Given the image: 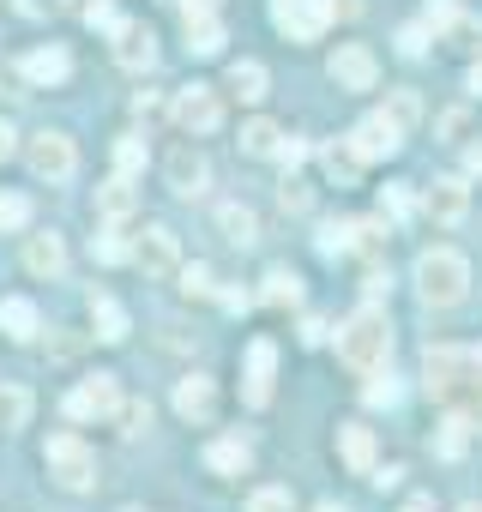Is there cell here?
I'll return each mask as SVG.
<instances>
[{
  "label": "cell",
  "mask_w": 482,
  "mask_h": 512,
  "mask_svg": "<svg viewBox=\"0 0 482 512\" xmlns=\"http://www.w3.org/2000/svg\"><path fill=\"white\" fill-rule=\"evenodd\" d=\"M422 380H428V392L446 404V416H458L464 428L482 434V350L440 344V350H428Z\"/></svg>",
  "instance_id": "obj_1"
},
{
  "label": "cell",
  "mask_w": 482,
  "mask_h": 512,
  "mask_svg": "<svg viewBox=\"0 0 482 512\" xmlns=\"http://www.w3.org/2000/svg\"><path fill=\"white\" fill-rule=\"evenodd\" d=\"M338 356H344V368H356V374L386 368V362H392V320H386L380 308L350 314L344 332H338Z\"/></svg>",
  "instance_id": "obj_2"
},
{
  "label": "cell",
  "mask_w": 482,
  "mask_h": 512,
  "mask_svg": "<svg viewBox=\"0 0 482 512\" xmlns=\"http://www.w3.org/2000/svg\"><path fill=\"white\" fill-rule=\"evenodd\" d=\"M416 290H422L428 308H458L470 296V260L452 247H428L416 260Z\"/></svg>",
  "instance_id": "obj_3"
},
{
  "label": "cell",
  "mask_w": 482,
  "mask_h": 512,
  "mask_svg": "<svg viewBox=\"0 0 482 512\" xmlns=\"http://www.w3.org/2000/svg\"><path fill=\"white\" fill-rule=\"evenodd\" d=\"M43 464H49V476H55L67 494H85V488L97 482V458H91V446H85L79 434H49Z\"/></svg>",
  "instance_id": "obj_4"
},
{
  "label": "cell",
  "mask_w": 482,
  "mask_h": 512,
  "mask_svg": "<svg viewBox=\"0 0 482 512\" xmlns=\"http://www.w3.org/2000/svg\"><path fill=\"white\" fill-rule=\"evenodd\" d=\"M169 115H175V127H181L187 139H205V133H217L223 103H217V91H211V85H187V91H175Z\"/></svg>",
  "instance_id": "obj_5"
},
{
  "label": "cell",
  "mask_w": 482,
  "mask_h": 512,
  "mask_svg": "<svg viewBox=\"0 0 482 512\" xmlns=\"http://www.w3.org/2000/svg\"><path fill=\"white\" fill-rule=\"evenodd\" d=\"M272 380H278V344L254 338L248 356H241V398H248L254 410H266L272 404Z\"/></svg>",
  "instance_id": "obj_6"
},
{
  "label": "cell",
  "mask_w": 482,
  "mask_h": 512,
  "mask_svg": "<svg viewBox=\"0 0 482 512\" xmlns=\"http://www.w3.org/2000/svg\"><path fill=\"white\" fill-rule=\"evenodd\" d=\"M115 410H121L115 374H91V380H79V386L67 392V416H73V422H103V416H115Z\"/></svg>",
  "instance_id": "obj_7"
},
{
  "label": "cell",
  "mask_w": 482,
  "mask_h": 512,
  "mask_svg": "<svg viewBox=\"0 0 482 512\" xmlns=\"http://www.w3.org/2000/svg\"><path fill=\"white\" fill-rule=\"evenodd\" d=\"M133 266H139L145 278H175V272H181V247H175V235H169L163 223H151V229L133 241Z\"/></svg>",
  "instance_id": "obj_8"
},
{
  "label": "cell",
  "mask_w": 482,
  "mask_h": 512,
  "mask_svg": "<svg viewBox=\"0 0 482 512\" xmlns=\"http://www.w3.org/2000/svg\"><path fill=\"white\" fill-rule=\"evenodd\" d=\"M350 145H356V157L362 163H374V157H398L404 151V127L380 109V115H368V121H356V133H350Z\"/></svg>",
  "instance_id": "obj_9"
},
{
  "label": "cell",
  "mask_w": 482,
  "mask_h": 512,
  "mask_svg": "<svg viewBox=\"0 0 482 512\" xmlns=\"http://www.w3.org/2000/svg\"><path fill=\"white\" fill-rule=\"evenodd\" d=\"M332 85L338 91H374V79H380V61H374V49H362V43H344L338 55H332Z\"/></svg>",
  "instance_id": "obj_10"
},
{
  "label": "cell",
  "mask_w": 482,
  "mask_h": 512,
  "mask_svg": "<svg viewBox=\"0 0 482 512\" xmlns=\"http://www.w3.org/2000/svg\"><path fill=\"white\" fill-rule=\"evenodd\" d=\"M272 25L290 43H314L326 31V13H320V0H272Z\"/></svg>",
  "instance_id": "obj_11"
},
{
  "label": "cell",
  "mask_w": 482,
  "mask_h": 512,
  "mask_svg": "<svg viewBox=\"0 0 482 512\" xmlns=\"http://www.w3.org/2000/svg\"><path fill=\"white\" fill-rule=\"evenodd\" d=\"M115 37V67H127V73H151L157 67V37H151V25H115L109 31Z\"/></svg>",
  "instance_id": "obj_12"
},
{
  "label": "cell",
  "mask_w": 482,
  "mask_h": 512,
  "mask_svg": "<svg viewBox=\"0 0 482 512\" xmlns=\"http://www.w3.org/2000/svg\"><path fill=\"white\" fill-rule=\"evenodd\" d=\"M31 169H37L43 181H67V175L79 169L73 139H67V133H37V139H31Z\"/></svg>",
  "instance_id": "obj_13"
},
{
  "label": "cell",
  "mask_w": 482,
  "mask_h": 512,
  "mask_svg": "<svg viewBox=\"0 0 482 512\" xmlns=\"http://www.w3.org/2000/svg\"><path fill=\"white\" fill-rule=\"evenodd\" d=\"M163 175H169V187H175L181 199H199L205 181H211V169H205V157H199L193 145H175V151L163 157Z\"/></svg>",
  "instance_id": "obj_14"
},
{
  "label": "cell",
  "mask_w": 482,
  "mask_h": 512,
  "mask_svg": "<svg viewBox=\"0 0 482 512\" xmlns=\"http://www.w3.org/2000/svg\"><path fill=\"white\" fill-rule=\"evenodd\" d=\"M422 211H428L434 223H446V229H452V223H464V211H470V187H464L458 175H440V181L422 193Z\"/></svg>",
  "instance_id": "obj_15"
},
{
  "label": "cell",
  "mask_w": 482,
  "mask_h": 512,
  "mask_svg": "<svg viewBox=\"0 0 482 512\" xmlns=\"http://www.w3.org/2000/svg\"><path fill=\"white\" fill-rule=\"evenodd\" d=\"M175 416L193 422V428H205V422L217 416V386H211L205 374H187V380L175 386Z\"/></svg>",
  "instance_id": "obj_16"
},
{
  "label": "cell",
  "mask_w": 482,
  "mask_h": 512,
  "mask_svg": "<svg viewBox=\"0 0 482 512\" xmlns=\"http://www.w3.org/2000/svg\"><path fill=\"white\" fill-rule=\"evenodd\" d=\"M205 470L211 476H241V470H254V446L241 440V434H223L205 446Z\"/></svg>",
  "instance_id": "obj_17"
},
{
  "label": "cell",
  "mask_w": 482,
  "mask_h": 512,
  "mask_svg": "<svg viewBox=\"0 0 482 512\" xmlns=\"http://www.w3.org/2000/svg\"><path fill=\"white\" fill-rule=\"evenodd\" d=\"M25 79H31V85H67V79H73V55L55 49V43H49V49H31V55H25Z\"/></svg>",
  "instance_id": "obj_18"
},
{
  "label": "cell",
  "mask_w": 482,
  "mask_h": 512,
  "mask_svg": "<svg viewBox=\"0 0 482 512\" xmlns=\"http://www.w3.org/2000/svg\"><path fill=\"white\" fill-rule=\"evenodd\" d=\"M97 211H103L109 223H127V217L139 211V187H133V175H109V181L97 187Z\"/></svg>",
  "instance_id": "obj_19"
},
{
  "label": "cell",
  "mask_w": 482,
  "mask_h": 512,
  "mask_svg": "<svg viewBox=\"0 0 482 512\" xmlns=\"http://www.w3.org/2000/svg\"><path fill=\"white\" fill-rule=\"evenodd\" d=\"M0 332H7L13 344H31V338L43 332V314H37V302H25V296H7V302H0Z\"/></svg>",
  "instance_id": "obj_20"
},
{
  "label": "cell",
  "mask_w": 482,
  "mask_h": 512,
  "mask_svg": "<svg viewBox=\"0 0 482 512\" xmlns=\"http://www.w3.org/2000/svg\"><path fill=\"white\" fill-rule=\"evenodd\" d=\"M266 85H272V79H266V67H260V61H229V73H223V91H229V97H241V103H260V97H266Z\"/></svg>",
  "instance_id": "obj_21"
},
{
  "label": "cell",
  "mask_w": 482,
  "mask_h": 512,
  "mask_svg": "<svg viewBox=\"0 0 482 512\" xmlns=\"http://www.w3.org/2000/svg\"><path fill=\"white\" fill-rule=\"evenodd\" d=\"M25 266H31L37 278H61V272H67V247H61V235H31V241H25Z\"/></svg>",
  "instance_id": "obj_22"
},
{
  "label": "cell",
  "mask_w": 482,
  "mask_h": 512,
  "mask_svg": "<svg viewBox=\"0 0 482 512\" xmlns=\"http://www.w3.org/2000/svg\"><path fill=\"white\" fill-rule=\"evenodd\" d=\"M338 452H344V464H350L356 476H374V434H368L362 422H344V428H338Z\"/></svg>",
  "instance_id": "obj_23"
},
{
  "label": "cell",
  "mask_w": 482,
  "mask_h": 512,
  "mask_svg": "<svg viewBox=\"0 0 482 512\" xmlns=\"http://www.w3.org/2000/svg\"><path fill=\"white\" fill-rule=\"evenodd\" d=\"M320 163H326L332 187H356V181H362V157H356V145H350V139H332V145L320 151Z\"/></svg>",
  "instance_id": "obj_24"
},
{
  "label": "cell",
  "mask_w": 482,
  "mask_h": 512,
  "mask_svg": "<svg viewBox=\"0 0 482 512\" xmlns=\"http://www.w3.org/2000/svg\"><path fill=\"white\" fill-rule=\"evenodd\" d=\"M91 326H97V338L103 344H121L133 326H127V308L115 302V296H91Z\"/></svg>",
  "instance_id": "obj_25"
},
{
  "label": "cell",
  "mask_w": 482,
  "mask_h": 512,
  "mask_svg": "<svg viewBox=\"0 0 482 512\" xmlns=\"http://www.w3.org/2000/svg\"><path fill=\"white\" fill-rule=\"evenodd\" d=\"M344 253L380 260V253H386V223H374V217H362V223H344Z\"/></svg>",
  "instance_id": "obj_26"
},
{
  "label": "cell",
  "mask_w": 482,
  "mask_h": 512,
  "mask_svg": "<svg viewBox=\"0 0 482 512\" xmlns=\"http://www.w3.org/2000/svg\"><path fill=\"white\" fill-rule=\"evenodd\" d=\"M217 229H223V241H235V247H254L260 217H254L248 205H223V211H217Z\"/></svg>",
  "instance_id": "obj_27"
},
{
  "label": "cell",
  "mask_w": 482,
  "mask_h": 512,
  "mask_svg": "<svg viewBox=\"0 0 482 512\" xmlns=\"http://www.w3.org/2000/svg\"><path fill=\"white\" fill-rule=\"evenodd\" d=\"M187 55H199V61L223 55V25H217V13H211V19H187Z\"/></svg>",
  "instance_id": "obj_28"
},
{
  "label": "cell",
  "mask_w": 482,
  "mask_h": 512,
  "mask_svg": "<svg viewBox=\"0 0 482 512\" xmlns=\"http://www.w3.org/2000/svg\"><path fill=\"white\" fill-rule=\"evenodd\" d=\"M266 302H272V308H296V302H302V278H296L290 266H272V272H266Z\"/></svg>",
  "instance_id": "obj_29"
},
{
  "label": "cell",
  "mask_w": 482,
  "mask_h": 512,
  "mask_svg": "<svg viewBox=\"0 0 482 512\" xmlns=\"http://www.w3.org/2000/svg\"><path fill=\"white\" fill-rule=\"evenodd\" d=\"M278 145H284V133L272 121H248V127H241V151H248V157H278Z\"/></svg>",
  "instance_id": "obj_30"
},
{
  "label": "cell",
  "mask_w": 482,
  "mask_h": 512,
  "mask_svg": "<svg viewBox=\"0 0 482 512\" xmlns=\"http://www.w3.org/2000/svg\"><path fill=\"white\" fill-rule=\"evenodd\" d=\"M31 416V392L25 386H0V428H25Z\"/></svg>",
  "instance_id": "obj_31"
},
{
  "label": "cell",
  "mask_w": 482,
  "mask_h": 512,
  "mask_svg": "<svg viewBox=\"0 0 482 512\" xmlns=\"http://www.w3.org/2000/svg\"><path fill=\"white\" fill-rule=\"evenodd\" d=\"M115 169H121V175H139V169H145V139H139V133H121V139H115Z\"/></svg>",
  "instance_id": "obj_32"
},
{
  "label": "cell",
  "mask_w": 482,
  "mask_h": 512,
  "mask_svg": "<svg viewBox=\"0 0 482 512\" xmlns=\"http://www.w3.org/2000/svg\"><path fill=\"white\" fill-rule=\"evenodd\" d=\"M362 398H368L374 410H392V404H398V380H392L386 368H374V374H368V386H362Z\"/></svg>",
  "instance_id": "obj_33"
},
{
  "label": "cell",
  "mask_w": 482,
  "mask_h": 512,
  "mask_svg": "<svg viewBox=\"0 0 482 512\" xmlns=\"http://www.w3.org/2000/svg\"><path fill=\"white\" fill-rule=\"evenodd\" d=\"M115 416H121V434H127V440H139V434L151 428V404H145V398H133V404H121Z\"/></svg>",
  "instance_id": "obj_34"
},
{
  "label": "cell",
  "mask_w": 482,
  "mask_h": 512,
  "mask_svg": "<svg viewBox=\"0 0 482 512\" xmlns=\"http://www.w3.org/2000/svg\"><path fill=\"white\" fill-rule=\"evenodd\" d=\"M31 223V199L25 193H0V229H25Z\"/></svg>",
  "instance_id": "obj_35"
},
{
  "label": "cell",
  "mask_w": 482,
  "mask_h": 512,
  "mask_svg": "<svg viewBox=\"0 0 482 512\" xmlns=\"http://www.w3.org/2000/svg\"><path fill=\"white\" fill-rule=\"evenodd\" d=\"M91 253H97L103 266H121V260H133V247H127L121 235H91Z\"/></svg>",
  "instance_id": "obj_36"
},
{
  "label": "cell",
  "mask_w": 482,
  "mask_h": 512,
  "mask_svg": "<svg viewBox=\"0 0 482 512\" xmlns=\"http://www.w3.org/2000/svg\"><path fill=\"white\" fill-rule=\"evenodd\" d=\"M175 278H181V290H187V296H217V284H211V266H181Z\"/></svg>",
  "instance_id": "obj_37"
},
{
  "label": "cell",
  "mask_w": 482,
  "mask_h": 512,
  "mask_svg": "<svg viewBox=\"0 0 482 512\" xmlns=\"http://www.w3.org/2000/svg\"><path fill=\"white\" fill-rule=\"evenodd\" d=\"M248 512H296V500H290V488H260L248 500Z\"/></svg>",
  "instance_id": "obj_38"
},
{
  "label": "cell",
  "mask_w": 482,
  "mask_h": 512,
  "mask_svg": "<svg viewBox=\"0 0 482 512\" xmlns=\"http://www.w3.org/2000/svg\"><path fill=\"white\" fill-rule=\"evenodd\" d=\"M85 25H91V31H115V25H121L115 0H85Z\"/></svg>",
  "instance_id": "obj_39"
},
{
  "label": "cell",
  "mask_w": 482,
  "mask_h": 512,
  "mask_svg": "<svg viewBox=\"0 0 482 512\" xmlns=\"http://www.w3.org/2000/svg\"><path fill=\"white\" fill-rule=\"evenodd\" d=\"M458 452H464V422L446 416V422H440V458H458Z\"/></svg>",
  "instance_id": "obj_40"
},
{
  "label": "cell",
  "mask_w": 482,
  "mask_h": 512,
  "mask_svg": "<svg viewBox=\"0 0 482 512\" xmlns=\"http://www.w3.org/2000/svg\"><path fill=\"white\" fill-rule=\"evenodd\" d=\"M398 49H404V55L416 61V55L428 49V25H404V31H398Z\"/></svg>",
  "instance_id": "obj_41"
},
{
  "label": "cell",
  "mask_w": 482,
  "mask_h": 512,
  "mask_svg": "<svg viewBox=\"0 0 482 512\" xmlns=\"http://www.w3.org/2000/svg\"><path fill=\"white\" fill-rule=\"evenodd\" d=\"M386 115H392V121H398V127H410V121H416V115H422V109H416V97H410V91H398V97H392V103H386Z\"/></svg>",
  "instance_id": "obj_42"
},
{
  "label": "cell",
  "mask_w": 482,
  "mask_h": 512,
  "mask_svg": "<svg viewBox=\"0 0 482 512\" xmlns=\"http://www.w3.org/2000/svg\"><path fill=\"white\" fill-rule=\"evenodd\" d=\"M410 211H416V199H410V187H386V217H398V223H404Z\"/></svg>",
  "instance_id": "obj_43"
},
{
  "label": "cell",
  "mask_w": 482,
  "mask_h": 512,
  "mask_svg": "<svg viewBox=\"0 0 482 512\" xmlns=\"http://www.w3.org/2000/svg\"><path fill=\"white\" fill-rule=\"evenodd\" d=\"M452 19H458L452 0H428V31H452Z\"/></svg>",
  "instance_id": "obj_44"
},
{
  "label": "cell",
  "mask_w": 482,
  "mask_h": 512,
  "mask_svg": "<svg viewBox=\"0 0 482 512\" xmlns=\"http://www.w3.org/2000/svg\"><path fill=\"white\" fill-rule=\"evenodd\" d=\"M320 253H326V260H344V223H326L320 229Z\"/></svg>",
  "instance_id": "obj_45"
},
{
  "label": "cell",
  "mask_w": 482,
  "mask_h": 512,
  "mask_svg": "<svg viewBox=\"0 0 482 512\" xmlns=\"http://www.w3.org/2000/svg\"><path fill=\"white\" fill-rule=\"evenodd\" d=\"M320 13H326V25H332V19H344V25H350V19L362 13V0H320Z\"/></svg>",
  "instance_id": "obj_46"
},
{
  "label": "cell",
  "mask_w": 482,
  "mask_h": 512,
  "mask_svg": "<svg viewBox=\"0 0 482 512\" xmlns=\"http://www.w3.org/2000/svg\"><path fill=\"white\" fill-rule=\"evenodd\" d=\"M278 193H284V211H308V187H302L296 175H284V187H278Z\"/></svg>",
  "instance_id": "obj_47"
},
{
  "label": "cell",
  "mask_w": 482,
  "mask_h": 512,
  "mask_svg": "<svg viewBox=\"0 0 482 512\" xmlns=\"http://www.w3.org/2000/svg\"><path fill=\"white\" fill-rule=\"evenodd\" d=\"M278 163H284V169H302V163H308V145H302V139H284V145H278Z\"/></svg>",
  "instance_id": "obj_48"
},
{
  "label": "cell",
  "mask_w": 482,
  "mask_h": 512,
  "mask_svg": "<svg viewBox=\"0 0 482 512\" xmlns=\"http://www.w3.org/2000/svg\"><path fill=\"white\" fill-rule=\"evenodd\" d=\"M175 7H181V19H211L223 0H175Z\"/></svg>",
  "instance_id": "obj_49"
},
{
  "label": "cell",
  "mask_w": 482,
  "mask_h": 512,
  "mask_svg": "<svg viewBox=\"0 0 482 512\" xmlns=\"http://www.w3.org/2000/svg\"><path fill=\"white\" fill-rule=\"evenodd\" d=\"M133 109H139V121H157V115H163V103H157L151 91H139V97H133Z\"/></svg>",
  "instance_id": "obj_50"
},
{
  "label": "cell",
  "mask_w": 482,
  "mask_h": 512,
  "mask_svg": "<svg viewBox=\"0 0 482 512\" xmlns=\"http://www.w3.org/2000/svg\"><path fill=\"white\" fill-rule=\"evenodd\" d=\"M440 133H452V139H458V133H464V109H446V115H440Z\"/></svg>",
  "instance_id": "obj_51"
},
{
  "label": "cell",
  "mask_w": 482,
  "mask_h": 512,
  "mask_svg": "<svg viewBox=\"0 0 482 512\" xmlns=\"http://www.w3.org/2000/svg\"><path fill=\"white\" fill-rule=\"evenodd\" d=\"M302 344H326V320H302Z\"/></svg>",
  "instance_id": "obj_52"
},
{
  "label": "cell",
  "mask_w": 482,
  "mask_h": 512,
  "mask_svg": "<svg viewBox=\"0 0 482 512\" xmlns=\"http://www.w3.org/2000/svg\"><path fill=\"white\" fill-rule=\"evenodd\" d=\"M7 157H13V127L0 121V163H7Z\"/></svg>",
  "instance_id": "obj_53"
},
{
  "label": "cell",
  "mask_w": 482,
  "mask_h": 512,
  "mask_svg": "<svg viewBox=\"0 0 482 512\" xmlns=\"http://www.w3.org/2000/svg\"><path fill=\"white\" fill-rule=\"evenodd\" d=\"M464 85H470V91H476V97H482V55H476V61H470V79H464Z\"/></svg>",
  "instance_id": "obj_54"
},
{
  "label": "cell",
  "mask_w": 482,
  "mask_h": 512,
  "mask_svg": "<svg viewBox=\"0 0 482 512\" xmlns=\"http://www.w3.org/2000/svg\"><path fill=\"white\" fill-rule=\"evenodd\" d=\"M470 169H476V175H482V145H470Z\"/></svg>",
  "instance_id": "obj_55"
},
{
  "label": "cell",
  "mask_w": 482,
  "mask_h": 512,
  "mask_svg": "<svg viewBox=\"0 0 482 512\" xmlns=\"http://www.w3.org/2000/svg\"><path fill=\"white\" fill-rule=\"evenodd\" d=\"M404 512H434V506H428V500H410V506H404Z\"/></svg>",
  "instance_id": "obj_56"
},
{
  "label": "cell",
  "mask_w": 482,
  "mask_h": 512,
  "mask_svg": "<svg viewBox=\"0 0 482 512\" xmlns=\"http://www.w3.org/2000/svg\"><path fill=\"white\" fill-rule=\"evenodd\" d=\"M458 512H482V500H464V506H458Z\"/></svg>",
  "instance_id": "obj_57"
},
{
  "label": "cell",
  "mask_w": 482,
  "mask_h": 512,
  "mask_svg": "<svg viewBox=\"0 0 482 512\" xmlns=\"http://www.w3.org/2000/svg\"><path fill=\"white\" fill-rule=\"evenodd\" d=\"M320 512H344V506H332V500H326V506H320Z\"/></svg>",
  "instance_id": "obj_58"
}]
</instances>
